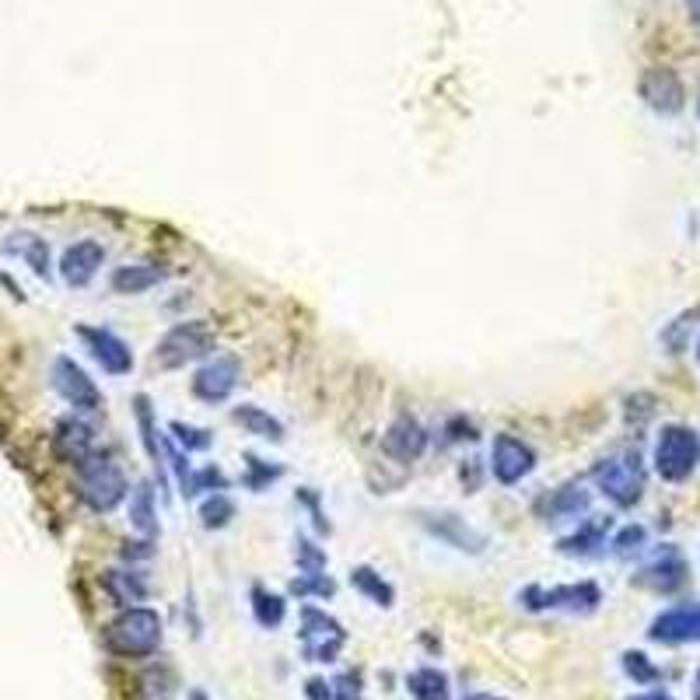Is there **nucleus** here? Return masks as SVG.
<instances>
[{"instance_id": "f257e3e1", "label": "nucleus", "mask_w": 700, "mask_h": 700, "mask_svg": "<svg viewBox=\"0 0 700 700\" xmlns=\"http://www.w3.org/2000/svg\"><path fill=\"white\" fill-rule=\"evenodd\" d=\"M75 476H78V497L99 515L116 512L130 494L124 470H119L112 459L102 455V452H91L88 459H81V463L75 466Z\"/></svg>"}, {"instance_id": "f03ea898", "label": "nucleus", "mask_w": 700, "mask_h": 700, "mask_svg": "<svg viewBox=\"0 0 700 700\" xmlns=\"http://www.w3.org/2000/svg\"><path fill=\"white\" fill-rule=\"evenodd\" d=\"M161 644V617L148 607H130L106 627V648L124 659H144Z\"/></svg>"}, {"instance_id": "7ed1b4c3", "label": "nucleus", "mask_w": 700, "mask_h": 700, "mask_svg": "<svg viewBox=\"0 0 700 700\" xmlns=\"http://www.w3.org/2000/svg\"><path fill=\"white\" fill-rule=\"evenodd\" d=\"M214 333L204 319H186V323H176L172 329H168L161 341L155 344V354H151V365L161 368V372H176V368H186L193 365V361H204L214 354Z\"/></svg>"}, {"instance_id": "20e7f679", "label": "nucleus", "mask_w": 700, "mask_h": 700, "mask_svg": "<svg viewBox=\"0 0 700 700\" xmlns=\"http://www.w3.org/2000/svg\"><path fill=\"white\" fill-rule=\"evenodd\" d=\"M592 480L613 504H620V509H634L644 494V463H641L638 448H623V452L607 455L602 463H595Z\"/></svg>"}, {"instance_id": "39448f33", "label": "nucleus", "mask_w": 700, "mask_h": 700, "mask_svg": "<svg viewBox=\"0 0 700 700\" xmlns=\"http://www.w3.org/2000/svg\"><path fill=\"white\" fill-rule=\"evenodd\" d=\"M700 463V434L683 424L662 427L655 442V470L669 484H683V480L697 470Z\"/></svg>"}, {"instance_id": "423d86ee", "label": "nucleus", "mask_w": 700, "mask_h": 700, "mask_svg": "<svg viewBox=\"0 0 700 700\" xmlns=\"http://www.w3.org/2000/svg\"><path fill=\"white\" fill-rule=\"evenodd\" d=\"M302 651L308 662H336V655L347 644V631L341 627V620H333L326 610L319 607H305L302 610Z\"/></svg>"}, {"instance_id": "0eeeda50", "label": "nucleus", "mask_w": 700, "mask_h": 700, "mask_svg": "<svg viewBox=\"0 0 700 700\" xmlns=\"http://www.w3.org/2000/svg\"><path fill=\"white\" fill-rule=\"evenodd\" d=\"M519 602L525 610L543 613V610H564V613H592L602 592L595 582H574V585H558V589H543V585H529Z\"/></svg>"}, {"instance_id": "6e6552de", "label": "nucleus", "mask_w": 700, "mask_h": 700, "mask_svg": "<svg viewBox=\"0 0 700 700\" xmlns=\"http://www.w3.org/2000/svg\"><path fill=\"white\" fill-rule=\"evenodd\" d=\"M75 333L81 336V344L88 347V354L95 357L106 375H130L134 372V351L119 333L106 329V326H75Z\"/></svg>"}, {"instance_id": "1a4fd4ad", "label": "nucleus", "mask_w": 700, "mask_h": 700, "mask_svg": "<svg viewBox=\"0 0 700 700\" xmlns=\"http://www.w3.org/2000/svg\"><path fill=\"white\" fill-rule=\"evenodd\" d=\"M536 470V452L529 442L515 438V434H494L491 445V473L497 484L515 487L522 480Z\"/></svg>"}, {"instance_id": "9d476101", "label": "nucleus", "mask_w": 700, "mask_h": 700, "mask_svg": "<svg viewBox=\"0 0 700 700\" xmlns=\"http://www.w3.org/2000/svg\"><path fill=\"white\" fill-rule=\"evenodd\" d=\"M53 390L63 396V403H70L78 410V414H95V410L102 406V393H99V385H95L88 378V372L78 365L75 357H67L60 354L53 361Z\"/></svg>"}, {"instance_id": "9b49d317", "label": "nucleus", "mask_w": 700, "mask_h": 700, "mask_svg": "<svg viewBox=\"0 0 700 700\" xmlns=\"http://www.w3.org/2000/svg\"><path fill=\"white\" fill-rule=\"evenodd\" d=\"M238 378H243V365H238V357L217 354V357L207 361V365L197 368V375H193V396L217 406L235 393Z\"/></svg>"}, {"instance_id": "f8f14e48", "label": "nucleus", "mask_w": 700, "mask_h": 700, "mask_svg": "<svg viewBox=\"0 0 700 700\" xmlns=\"http://www.w3.org/2000/svg\"><path fill=\"white\" fill-rule=\"evenodd\" d=\"M421 525L438 543L455 546L463 553H484L487 546V536L480 533V529H473L466 519H459L455 512H421Z\"/></svg>"}, {"instance_id": "ddd939ff", "label": "nucleus", "mask_w": 700, "mask_h": 700, "mask_svg": "<svg viewBox=\"0 0 700 700\" xmlns=\"http://www.w3.org/2000/svg\"><path fill=\"white\" fill-rule=\"evenodd\" d=\"M687 582V561H683V553L676 550V546H662L655 558H651L638 574H634V585L638 589H648V592H676V589H683Z\"/></svg>"}, {"instance_id": "4468645a", "label": "nucleus", "mask_w": 700, "mask_h": 700, "mask_svg": "<svg viewBox=\"0 0 700 700\" xmlns=\"http://www.w3.org/2000/svg\"><path fill=\"white\" fill-rule=\"evenodd\" d=\"M102 263H106V246L95 243V238H81V243L63 249V256H60V277L70 287H88L95 277H99Z\"/></svg>"}, {"instance_id": "2eb2a0df", "label": "nucleus", "mask_w": 700, "mask_h": 700, "mask_svg": "<svg viewBox=\"0 0 700 700\" xmlns=\"http://www.w3.org/2000/svg\"><path fill=\"white\" fill-rule=\"evenodd\" d=\"M651 641L659 644H693L700 641V602L693 607H672L651 620Z\"/></svg>"}, {"instance_id": "dca6fc26", "label": "nucleus", "mask_w": 700, "mask_h": 700, "mask_svg": "<svg viewBox=\"0 0 700 700\" xmlns=\"http://www.w3.org/2000/svg\"><path fill=\"white\" fill-rule=\"evenodd\" d=\"M427 448V431L414 417H396L382 434V452L396 459V463H417Z\"/></svg>"}, {"instance_id": "f3484780", "label": "nucleus", "mask_w": 700, "mask_h": 700, "mask_svg": "<svg viewBox=\"0 0 700 700\" xmlns=\"http://www.w3.org/2000/svg\"><path fill=\"white\" fill-rule=\"evenodd\" d=\"M589 504H592V494L582 487V484H564L558 491H550L536 501V515L543 522H578L585 512H589Z\"/></svg>"}, {"instance_id": "a211bd4d", "label": "nucleus", "mask_w": 700, "mask_h": 700, "mask_svg": "<svg viewBox=\"0 0 700 700\" xmlns=\"http://www.w3.org/2000/svg\"><path fill=\"white\" fill-rule=\"evenodd\" d=\"M134 421H137V431H140V445H144V452H148L151 466L158 470V484H161V487H168L165 438H161V431H158L155 406H151V400L144 396V393H137V396H134Z\"/></svg>"}, {"instance_id": "6ab92c4d", "label": "nucleus", "mask_w": 700, "mask_h": 700, "mask_svg": "<svg viewBox=\"0 0 700 700\" xmlns=\"http://www.w3.org/2000/svg\"><path fill=\"white\" fill-rule=\"evenodd\" d=\"M641 99L655 112H680L683 109V81L666 67H651L641 78Z\"/></svg>"}, {"instance_id": "aec40b11", "label": "nucleus", "mask_w": 700, "mask_h": 700, "mask_svg": "<svg viewBox=\"0 0 700 700\" xmlns=\"http://www.w3.org/2000/svg\"><path fill=\"white\" fill-rule=\"evenodd\" d=\"M53 452L63 459V463L78 466L81 459H88L95 452V427L81 417H63L53 431Z\"/></svg>"}, {"instance_id": "412c9836", "label": "nucleus", "mask_w": 700, "mask_h": 700, "mask_svg": "<svg viewBox=\"0 0 700 700\" xmlns=\"http://www.w3.org/2000/svg\"><path fill=\"white\" fill-rule=\"evenodd\" d=\"M610 525H613L610 515H592L585 522H578V529L558 543V550L568 553V558H595V553L607 546Z\"/></svg>"}, {"instance_id": "4be33fe9", "label": "nucleus", "mask_w": 700, "mask_h": 700, "mask_svg": "<svg viewBox=\"0 0 700 700\" xmlns=\"http://www.w3.org/2000/svg\"><path fill=\"white\" fill-rule=\"evenodd\" d=\"M102 589H106V595L116 602V607H124V610H130V607H137V602H144L148 599V582H144V574L140 571H124V568H112V571H106L102 574Z\"/></svg>"}, {"instance_id": "5701e85b", "label": "nucleus", "mask_w": 700, "mask_h": 700, "mask_svg": "<svg viewBox=\"0 0 700 700\" xmlns=\"http://www.w3.org/2000/svg\"><path fill=\"white\" fill-rule=\"evenodd\" d=\"M165 280V270L155 263H127V267H116L109 284L116 295H144Z\"/></svg>"}, {"instance_id": "b1692460", "label": "nucleus", "mask_w": 700, "mask_h": 700, "mask_svg": "<svg viewBox=\"0 0 700 700\" xmlns=\"http://www.w3.org/2000/svg\"><path fill=\"white\" fill-rule=\"evenodd\" d=\"M231 421L243 427L246 434H253V438H263V442H284V424L270 414V410H263L256 403H243L231 410Z\"/></svg>"}, {"instance_id": "393cba45", "label": "nucleus", "mask_w": 700, "mask_h": 700, "mask_svg": "<svg viewBox=\"0 0 700 700\" xmlns=\"http://www.w3.org/2000/svg\"><path fill=\"white\" fill-rule=\"evenodd\" d=\"M4 253L26 259L29 267H32V274L50 277V246H46V238H39L32 231H18V235H11L8 243H4Z\"/></svg>"}, {"instance_id": "a878e982", "label": "nucleus", "mask_w": 700, "mask_h": 700, "mask_svg": "<svg viewBox=\"0 0 700 700\" xmlns=\"http://www.w3.org/2000/svg\"><path fill=\"white\" fill-rule=\"evenodd\" d=\"M130 525L144 540H155L158 536V512H155V491L151 484L144 480L137 484V491H130Z\"/></svg>"}, {"instance_id": "bb28decb", "label": "nucleus", "mask_w": 700, "mask_h": 700, "mask_svg": "<svg viewBox=\"0 0 700 700\" xmlns=\"http://www.w3.org/2000/svg\"><path fill=\"white\" fill-rule=\"evenodd\" d=\"M406 690L414 693L417 700H448L452 687H448V676L434 666H421L406 676Z\"/></svg>"}, {"instance_id": "cd10ccee", "label": "nucleus", "mask_w": 700, "mask_h": 700, "mask_svg": "<svg viewBox=\"0 0 700 700\" xmlns=\"http://www.w3.org/2000/svg\"><path fill=\"white\" fill-rule=\"evenodd\" d=\"M351 585L361 592V595H368L375 607H385L390 610L393 607V599H396V592H393V585L385 582V578L375 571V568H368V564H357L354 571H351Z\"/></svg>"}, {"instance_id": "c85d7f7f", "label": "nucleus", "mask_w": 700, "mask_h": 700, "mask_svg": "<svg viewBox=\"0 0 700 700\" xmlns=\"http://www.w3.org/2000/svg\"><path fill=\"white\" fill-rule=\"evenodd\" d=\"M253 617H256L259 627H267V631H277V627L284 623V617H287V599L277 595V592H270V589L256 585L253 589Z\"/></svg>"}, {"instance_id": "c756f323", "label": "nucleus", "mask_w": 700, "mask_h": 700, "mask_svg": "<svg viewBox=\"0 0 700 700\" xmlns=\"http://www.w3.org/2000/svg\"><path fill=\"white\" fill-rule=\"evenodd\" d=\"M280 476H284V466H280V463H267V459H259V455L246 452V473H243V484H246L253 494H263L270 484H277Z\"/></svg>"}, {"instance_id": "7c9ffc66", "label": "nucleus", "mask_w": 700, "mask_h": 700, "mask_svg": "<svg viewBox=\"0 0 700 700\" xmlns=\"http://www.w3.org/2000/svg\"><path fill=\"white\" fill-rule=\"evenodd\" d=\"M217 491H228V476L217 470V466H204V470H193L183 484L179 494L183 497H200V494H217Z\"/></svg>"}, {"instance_id": "2f4dec72", "label": "nucleus", "mask_w": 700, "mask_h": 700, "mask_svg": "<svg viewBox=\"0 0 700 700\" xmlns=\"http://www.w3.org/2000/svg\"><path fill=\"white\" fill-rule=\"evenodd\" d=\"M231 519H235V501L228 494L217 491V494L204 497V504H200L204 529H225V525H231Z\"/></svg>"}, {"instance_id": "473e14b6", "label": "nucleus", "mask_w": 700, "mask_h": 700, "mask_svg": "<svg viewBox=\"0 0 700 700\" xmlns=\"http://www.w3.org/2000/svg\"><path fill=\"white\" fill-rule=\"evenodd\" d=\"M168 434H172V442L186 452H207L214 445V434L207 427H197V424H183V421H172L168 424Z\"/></svg>"}, {"instance_id": "72a5a7b5", "label": "nucleus", "mask_w": 700, "mask_h": 700, "mask_svg": "<svg viewBox=\"0 0 700 700\" xmlns=\"http://www.w3.org/2000/svg\"><path fill=\"white\" fill-rule=\"evenodd\" d=\"M333 592H336V582L329 574H323V571H316V574H302L298 571V578L292 582V595H298V599H308V595L329 599Z\"/></svg>"}, {"instance_id": "f704fd0d", "label": "nucleus", "mask_w": 700, "mask_h": 700, "mask_svg": "<svg viewBox=\"0 0 700 700\" xmlns=\"http://www.w3.org/2000/svg\"><path fill=\"white\" fill-rule=\"evenodd\" d=\"M295 564H298L302 574L326 571V550L316 546L312 540H305V536H295Z\"/></svg>"}, {"instance_id": "c9c22d12", "label": "nucleus", "mask_w": 700, "mask_h": 700, "mask_svg": "<svg viewBox=\"0 0 700 700\" xmlns=\"http://www.w3.org/2000/svg\"><path fill=\"white\" fill-rule=\"evenodd\" d=\"M644 543H648V533H644V525H623L620 533L613 536V543H610V550L617 553V558H634V553H641L644 550Z\"/></svg>"}, {"instance_id": "e433bc0d", "label": "nucleus", "mask_w": 700, "mask_h": 700, "mask_svg": "<svg viewBox=\"0 0 700 700\" xmlns=\"http://www.w3.org/2000/svg\"><path fill=\"white\" fill-rule=\"evenodd\" d=\"M623 669H627V676H631L634 683H655L659 680V669L648 662V655H641V651H627L623 655Z\"/></svg>"}, {"instance_id": "4c0bfd02", "label": "nucleus", "mask_w": 700, "mask_h": 700, "mask_svg": "<svg viewBox=\"0 0 700 700\" xmlns=\"http://www.w3.org/2000/svg\"><path fill=\"white\" fill-rule=\"evenodd\" d=\"M295 501L298 504H305V509H308V515H312V522H316V529H319V533H329V519H326V512H323V504H319V494L316 491H312V487H298V494H295Z\"/></svg>"}, {"instance_id": "58836bf2", "label": "nucleus", "mask_w": 700, "mask_h": 700, "mask_svg": "<svg viewBox=\"0 0 700 700\" xmlns=\"http://www.w3.org/2000/svg\"><path fill=\"white\" fill-rule=\"evenodd\" d=\"M329 687H333V700H365V697H361V676L357 672L336 676Z\"/></svg>"}, {"instance_id": "ea45409f", "label": "nucleus", "mask_w": 700, "mask_h": 700, "mask_svg": "<svg viewBox=\"0 0 700 700\" xmlns=\"http://www.w3.org/2000/svg\"><path fill=\"white\" fill-rule=\"evenodd\" d=\"M305 697H308V700H333V687L316 676V680H308V683H305Z\"/></svg>"}, {"instance_id": "a19ab883", "label": "nucleus", "mask_w": 700, "mask_h": 700, "mask_svg": "<svg viewBox=\"0 0 700 700\" xmlns=\"http://www.w3.org/2000/svg\"><path fill=\"white\" fill-rule=\"evenodd\" d=\"M151 540H137V543H127V550H124V558L127 561H144V558H151Z\"/></svg>"}, {"instance_id": "79ce46f5", "label": "nucleus", "mask_w": 700, "mask_h": 700, "mask_svg": "<svg viewBox=\"0 0 700 700\" xmlns=\"http://www.w3.org/2000/svg\"><path fill=\"white\" fill-rule=\"evenodd\" d=\"M459 480H463V484H466V491L473 494L476 487H480V470H476V459H470V463L463 466V470H459Z\"/></svg>"}, {"instance_id": "37998d69", "label": "nucleus", "mask_w": 700, "mask_h": 700, "mask_svg": "<svg viewBox=\"0 0 700 700\" xmlns=\"http://www.w3.org/2000/svg\"><path fill=\"white\" fill-rule=\"evenodd\" d=\"M627 700H672V697L662 693V690H651V693H638V697H627Z\"/></svg>"}, {"instance_id": "c03bdc74", "label": "nucleus", "mask_w": 700, "mask_h": 700, "mask_svg": "<svg viewBox=\"0 0 700 700\" xmlns=\"http://www.w3.org/2000/svg\"><path fill=\"white\" fill-rule=\"evenodd\" d=\"M463 700H497L494 693H470V697H463Z\"/></svg>"}, {"instance_id": "a18cd8bd", "label": "nucleus", "mask_w": 700, "mask_h": 700, "mask_svg": "<svg viewBox=\"0 0 700 700\" xmlns=\"http://www.w3.org/2000/svg\"><path fill=\"white\" fill-rule=\"evenodd\" d=\"M693 11H697V18H700V0H693Z\"/></svg>"}, {"instance_id": "49530a36", "label": "nucleus", "mask_w": 700, "mask_h": 700, "mask_svg": "<svg viewBox=\"0 0 700 700\" xmlns=\"http://www.w3.org/2000/svg\"><path fill=\"white\" fill-rule=\"evenodd\" d=\"M697 697H700V672H697Z\"/></svg>"}, {"instance_id": "de8ad7c7", "label": "nucleus", "mask_w": 700, "mask_h": 700, "mask_svg": "<svg viewBox=\"0 0 700 700\" xmlns=\"http://www.w3.org/2000/svg\"><path fill=\"white\" fill-rule=\"evenodd\" d=\"M697 357H700V347H697Z\"/></svg>"}]
</instances>
